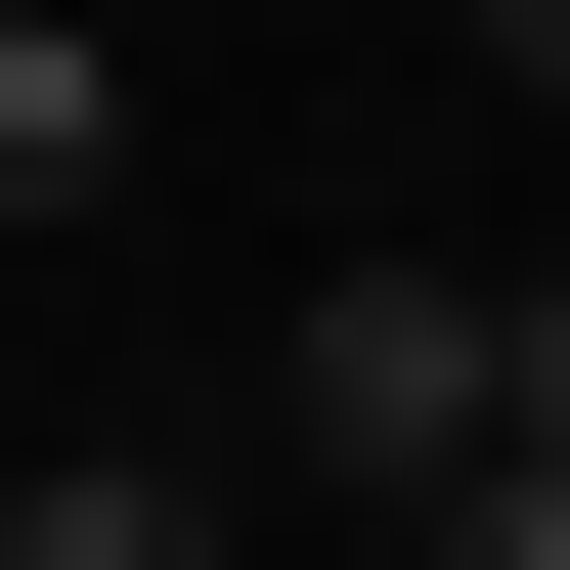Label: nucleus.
Returning <instances> with one entry per match:
<instances>
[{
  "mask_svg": "<svg viewBox=\"0 0 570 570\" xmlns=\"http://www.w3.org/2000/svg\"><path fill=\"white\" fill-rule=\"evenodd\" d=\"M264 439H307V483H483V439H527V264H307V352H264Z\"/></svg>",
  "mask_w": 570,
  "mask_h": 570,
  "instance_id": "1",
  "label": "nucleus"
},
{
  "mask_svg": "<svg viewBox=\"0 0 570 570\" xmlns=\"http://www.w3.org/2000/svg\"><path fill=\"white\" fill-rule=\"evenodd\" d=\"M0 219H132V45L88 0H0Z\"/></svg>",
  "mask_w": 570,
  "mask_h": 570,
  "instance_id": "2",
  "label": "nucleus"
},
{
  "mask_svg": "<svg viewBox=\"0 0 570 570\" xmlns=\"http://www.w3.org/2000/svg\"><path fill=\"white\" fill-rule=\"evenodd\" d=\"M0 570H219V439H45V483H0Z\"/></svg>",
  "mask_w": 570,
  "mask_h": 570,
  "instance_id": "3",
  "label": "nucleus"
},
{
  "mask_svg": "<svg viewBox=\"0 0 570 570\" xmlns=\"http://www.w3.org/2000/svg\"><path fill=\"white\" fill-rule=\"evenodd\" d=\"M439 570H570V439H483V483H439Z\"/></svg>",
  "mask_w": 570,
  "mask_h": 570,
  "instance_id": "4",
  "label": "nucleus"
},
{
  "mask_svg": "<svg viewBox=\"0 0 570 570\" xmlns=\"http://www.w3.org/2000/svg\"><path fill=\"white\" fill-rule=\"evenodd\" d=\"M483 88H570V0H483Z\"/></svg>",
  "mask_w": 570,
  "mask_h": 570,
  "instance_id": "5",
  "label": "nucleus"
}]
</instances>
